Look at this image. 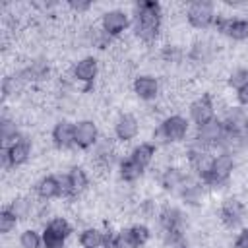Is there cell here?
Wrapping results in <instances>:
<instances>
[{
	"label": "cell",
	"instance_id": "obj_28",
	"mask_svg": "<svg viewBox=\"0 0 248 248\" xmlns=\"http://www.w3.org/2000/svg\"><path fill=\"white\" fill-rule=\"evenodd\" d=\"M27 87L29 85L23 79V76L19 74V70L14 68L12 72H8L2 78V99H4V103H10V101L16 103V99H19Z\"/></svg>",
	"mask_w": 248,
	"mask_h": 248
},
{
	"label": "cell",
	"instance_id": "obj_7",
	"mask_svg": "<svg viewBox=\"0 0 248 248\" xmlns=\"http://www.w3.org/2000/svg\"><path fill=\"white\" fill-rule=\"evenodd\" d=\"M217 6L209 0H192L184 8V21L194 31H207L213 29L217 17Z\"/></svg>",
	"mask_w": 248,
	"mask_h": 248
},
{
	"label": "cell",
	"instance_id": "obj_40",
	"mask_svg": "<svg viewBox=\"0 0 248 248\" xmlns=\"http://www.w3.org/2000/svg\"><path fill=\"white\" fill-rule=\"evenodd\" d=\"M232 248H248V225L240 227L232 238Z\"/></svg>",
	"mask_w": 248,
	"mask_h": 248
},
{
	"label": "cell",
	"instance_id": "obj_41",
	"mask_svg": "<svg viewBox=\"0 0 248 248\" xmlns=\"http://www.w3.org/2000/svg\"><path fill=\"white\" fill-rule=\"evenodd\" d=\"M234 105H238V107H244V108H248V83L244 85V87H240V89H236L234 93Z\"/></svg>",
	"mask_w": 248,
	"mask_h": 248
},
{
	"label": "cell",
	"instance_id": "obj_34",
	"mask_svg": "<svg viewBox=\"0 0 248 248\" xmlns=\"http://www.w3.org/2000/svg\"><path fill=\"white\" fill-rule=\"evenodd\" d=\"M161 248H190V240L186 231H169V232H159Z\"/></svg>",
	"mask_w": 248,
	"mask_h": 248
},
{
	"label": "cell",
	"instance_id": "obj_29",
	"mask_svg": "<svg viewBox=\"0 0 248 248\" xmlns=\"http://www.w3.org/2000/svg\"><path fill=\"white\" fill-rule=\"evenodd\" d=\"M79 248H105V227L85 225L78 231Z\"/></svg>",
	"mask_w": 248,
	"mask_h": 248
},
{
	"label": "cell",
	"instance_id": "obj_9",
	"mask_svg": "<svg viewBox=\"0 0 248 248\" xmlns=\"http://www.w3.org/2000/svg\"><path fill=\"white\" fill-rule=\"evenodd\" d=\"M219 118L223 120L225 132L240 140V143L248 151V108L238 107V105H227L223 112L219 114Z\"/></svg>",
	"mask_w": 248,
	"mask_h": 248
},
{
	"label": "cell",
	"instance_id": "obj_33",
	"mask_svg": "<svg viewBox=\"0 0 248 248\" xmlns=\"http://www.w3.org/2000/svg\"><path fill=\"white\" fill-rule=\"evenodd\" d=\"M17 248H43V232L37 227H23L17 232Z\"/></svg>",
	"mask_w": 248,
	"mask_h": 248
},
{
	"label": "cell",
	"instance_id": "obj_36",
	"mask_svg": "<svg viewBox=\"0 0 248 248\" xmlns=\"http://www.w3.org/2000/svg\"><path fill=\"white\" fill-rule=\"evenodd\" d=\"M112 248H141V246H140V242L136 240V236H134L130 225H124V227H118V229H116Z\"/></svg>",
	"mask_w": 248,
	"mask_h": 248
},
{
	"label": "cell",
	"instance_id": "obj_23",
	"mask_svg": "<svg viewBox=\"0 0 248 248\" xmlns=\"http://www.w3.org/2000/svg\"><path fill=\"white\" fill-rule=\"evenodd\" d=\"M70 180H72V186H74V194H76V202L81 200L89 190H91V184H93V172L91 169H87L85 165H79V163H74L66 169Z\"/></svg>",
	"mask_w": 248,
	"mask_h": 248
},
{
	"label": "cell",
	"instance_id": "obj_13",
	"mask_svg": "<svg viewBox=\"0 0 248 248\" xmlns=\"http://www.w3.org/2000/svg\"><path fill=\"white\" fill-rule=\"evenodd\" d=\"M132 93L138 101L145 103V105H151V103H157L161 99V93H163V83L161 79L151 74V72H140L132 78Z\"/></svg>",
	"mask_w": 248,
	"mask_h": 248
},
{
	"label": "cell",
	"instance_id": "obj_16",
	"mask_svg": "<svg viewBox=\"0 0 248 248\" xmlns=\"http://www.w3.org/2000/svg\"><path fill=\"white\" fill-rule=\"evenodd\" d=\"M99 27L108 35L112 37L114 41L120 39L130 27H132V16L128 10L124 8H108L101 14L99 17Z\"/></svg>",
	"mask_w": 248,
	"mask_h": 248
},
{
	"label": "cell",
	"instance_id": "obj_20",
	"mask_svg": "<svg viewBox=\"0 0 248 248\" xmlns=\"http://www.w3.org/2000/svg\"><path fill=\"white\" fill-rule=\"evenodd\" d=\"M203 147L211 149V151H217L221 140L225 138V126H223V120L219 116L211 118L209 122L205 124H200V126H194V134H192Z\"/></svg>",
	"mask_w": 248,
	"mask_h": 248
},
{
	"label": "cell",
	"instance_id": "obj_27",
	"mask_svg": "<svg viewBox=\"0 0 248 248\" xmlns=\"http://www.w3.org/2000/svg\"><path fill=\"white\" fill-rule=\"evenodd\" d=\"M128 155H130L138 165H141L145 170H149V169L153 167V163L157 161V157H159V147H157L151 140H141V141L132 143Z\"/></svg>",
	"mask_w": 248,
	"mask_h": 248
},
{
	"label": "cell",
	"instance_id": "obj_14",
	"mask_svg": "<svg viewBox=\"0 0 248 248\" xmlns=\"http://www.w3.org/2000/svg\"><path fill=\"white\" fill-rule=\"evenodd\" d=\"M190 174H192V172H190L182 163L170 161V163H167V165L159 170V174H157V184H159V188H161L165 194H169V196H178V192L182 190V186L188 182Z\"/></svg>",
	"mask_w": 248,
	"mask_h": 248
},
{
	"label": "cell",
	"instance_id": "obj_21",
	"mask_svg": "<svg viewBox=\"0 0 248 248\" xmlns=\"http://www.w3.org/2000/svg\"><path fill=\"white\" fill-rule=\"evenodd\" d=\"M180 200V205L186 207V209H198L205 203V200L209 198V192L207 188L203 186V182L200 178H196L194 174H190L188 182L182 186V190L178 192L176 196Z\"/></svg>",
	"mask_w": 248,
	"mask_h": 248
},
{
	"label": "cell",
	"instance_id": "obj_1",
	"mask_svg": "<svg viewBox=\"0 0 248 248\" xmlns=\"http://www.w3.org/2000/svg\"><path fill=\"white\" fill-rule=\"evenodd\" d=\"M130 16H132L134 37L141 45L151 46L161 39L163 25H165V8H163L161 2H157V0H140V2L132 4Z\"/></svg>",
	"mask_w": 248,
	"mask_h": 248
},
{
	"label": "cell",
	"instance_id": "obj_30",
	"mask_svg": "<svg viewBox=\"0 0 248 248\" xmlns=\"http://www.w3.org/2000/svg\"><path fill=\"white\" fill-rule=\"evenodd\" d=\"M157 58L161 64L174 68V66H180L186 62V48H182V45H178V43H165L159 46Z\"/></svg>",
	"mask_w": 248,
	"mask_h": 248
},
{
	"label": "cell",
	"instance_id": "obj_39",
	"mask_svg": "<svg viewBox=\"0 0 248 248\" xmlns=\"http://www.w3.org/2000/svg\"><path fill=\"white\" fill-rule=\"evenodd\" d=\"M66 8H68L74 16H83V14H87L89 10H93V2H89V0H68V2H66Z\"/></svg>",
	"mask_w": 248,
	"mask_h": 248
},
{
	"label": "cell",
	"instance_id": "obj_11",
	"mask_svg": "<svg viewBox=\"0 0 248 248\" xmlns=\"http://www.w3.org/2000/svg\"><path fill=\"white\" fill-rule=\"evenodd\" d=\"M217 112H219V103H217L215 95L209 91L198 93L188 103V108H186V116L192 122V126H200V124L209 122L211 118L219 116Z\"/></svg>",
	"mask_w": 248,
	"mask_h": 248
},
{
	"label": "cell",
	"instance_id": "obj_38",
	"mask_svg": "<svg viewBox=\"0 0 248 248\" xmlns=\"http://www.w3.org/2000/svg\"><path fill=\"white\" fill-rule=\"evenodd\" d=\"M130 229H132V232H134V236H136V240L140 242L141 248H145L153 240V229L149 227V223L134 221V223H130Z\"/></svg>",
	"mask_w": 248,
	"mask_h": 248
},
{
	"label": "cell",
	"instance_id": "obj_2",
	"mask_svg": "<svg viewBox=\"0 0 248 248\" xmlns=\"http://www.w3.org/2000/svg\"><path fill=\"white\" fill-rule=\"evenodd\" d=\"M192 136V122L182 112H167L163 114L155 126L151 128V141L161 149H170L174 145H182Z\"/></svg>",
	"mask_w": 248,
	"mask_h": 248
},
{
	"label": "cell",
	"instance_id": "obj_12",
	"mask_svg": "<svg viewBox=\"0 0 248 248\" xmlns=\"http://www.w3.org/2000/svg\"><path fill=\"white\" fill-rule=\"evenodd\" d=\"M141 134V118L132 110H120L112 120V138L120 145L136 143Z\"/></svg>",
	"mask_w": 248,
	"mask_h": 248
},
{
	"label": "cell",
	"instance_id": "obj_32",
	"mask_svg": "<svg viewBox=\"0 0 248 248\" xmlns=\"http://www.w3.org/2000/svg\"><path fill=\"white\" fill-rule=\"evenodd\" d=\"M159 200L153 198V196H145V198H140L136 200V213L140 215V221H155L157 215H159Z\"/></svg>",
	"mask_w": 248,
	"mask_h": 248
},
{
	"label": "cell",
	"instance_id": "obj_4",
	"mask_svg": "<svg viewBox=\"0 0 248 248\" xmlns=\"http://www.w3.org/2000/svg\"><path fill=\"white\" fill-rule=\"evenodd\" d=\"M118 159V141L112 136H103L99 143L91 149V172L97 176H107L112 169H116Z\"/></svg>",
	"mask_w": 248,
	"mask_h": 248
},
{
	"label": "cell",
	"instance_id": "obj_15",
	"mask_svg": "<svg viewBox=\"0 0 248 248\" xmlns=\"http://www.w3.org/2000/svg\"><path fill=\"white\" fill-rule=\"evenodd\" d=\"M219 43L209 39V37H198L194 39L188 48H186V62L190 66H196V68H203V66H209L217 54H219Z\"/></svg>",
	"mask_w": 248,
	"mask_h": 248
},
{
	"label": "cell",
	"instance_id": "obj_3",
	"mask_svg": "<svg viewBox=\"0 0 248 248\" xmlns=\"http://www.w3.org/2000/svg\"><path fill=\"white\" fill-rule=\"evenodd\" d=\"M248 219V203L236 194H225L217 205V221L227 231H238L246 225Z\"/></svg>",
	"mask_w": 248,
	"mask_h": 248
},
{
	"label": "cell",
	"instance_id": "obj_6",
	"mask_svg": "<svg viewBox=\"0 0 248 248\" xmlns=\"http://www.w3.org/2000/svg\"><path fill=\"white\" fill-rule=\"evenodd\" d=\"M41 232H43V248H66L68 240L74 234V223L66 215L56 213L41 227Z\"/></svg>",
	"mask_w": 248,
	"mask_h": 248
},
{
	"label": "cell",
	"instance_id": "obj_19",
	"mask_svg": "<svg viewBox=\"0 0 248 248\" xmlns=\"http://www.w3.org/2000/svg\"><path fill=\"white\" fill-rule=\"evenodd\" d=\"M103 138L101 128L97 124V120L83 116L76 120V149L78 151H91L99 140Z\"/></svg>",
	"mask_w": 248,
	"mask_h": 248
},
{
	"label": "cell",
	"instance_id": "obj_10",
	"mask_svg": "<svg viewBox=\"0 0 248 248\" xmlns=\"http://www.w3.org/2000/svg\"><path fill=\"white\" fill-rule=\"evenodd\" d=\"M33 157V140L23 134L10 145L2 147V167L6 170H17L25 167Z\"/></svg>",
	"mask_w": 248,
	"mask_h": 248
},
{
	"label": "cell",
	"instance_id": "obj_17",
	"mask_svg": "<svg viewBox=\"0 0 248 248\" xmlns=\"http://www.w3.org/2000/svg\"><path fill=\"white\" fill-rule=\"evenodd\" d=\"M50 143L56 151L68 153L76 149V120L58 118L50 128Z\"/></svg>",
	"mask_w": 248,
	"mask_h": 248
},
{
	"label": "cell",
	"instance_id": "obj_18",
	"mask_svg": "<svg viewBox=\"0 0 248 248\" xmlns=\"http://www.w3.org/2000/svg\"><path fill=\"white\" fill-rule=\"evenodd\" d=\"M186 211L182 205L176 203H163L159 209V215L155 219L157 232H169V231H186Z\"/></svg>",
	"mask_w": 248,
	"mask_h": 248
},
{
	"label": "cell",
	"instance_id": "obj_8",
	"mask_svg": "<svg viewBox=\"0 0 248 248\" xmlns=\"http://www.w3.org/2000/svg\"><path fill=\"white\" fill-rule=\"evenodd\" d=\"M213 31L231 43H246L248 41V17L234 16V14H217Z\"/></svg>",
	"mask_w": 248,
	"mask_h": 248
},
{
	"label": "cell",
	"instance_id": "obj_37",
	"mask_svg": "<svg viewBox=\"0 0 248 248\" xmlns=\"http://www.w3.org/2000/svg\"><path fill=\"white\" fill-rule=\"evenodd\" d=\"M17 225H19V219L14 215V211H12L8 205H4V207L0 209V234H2V236L12 234V232L17 229Z\"/></svg>",
	"mask_w": 248,
	"mask_h": 248
},
{
	"label": "cell",
	"instance_id": "obj_24",
	"mask_svg": "<svg viewBox=\"0 0 248 248\" xmlns=\"http://www.w3.org/2000/svg\"><path fill=\"white\" fill-rule=\"evenodd\" d=\"M6 205L14 211V215L19 219V223H23V221L35 219V213H37V207H39V200L35 196L19 192V194L12 196V200Z\"/></svg>",
	"mask_w": 248,
	"mask_h": 248
},
{
	"label": "cell",
	"instance_id": "obj_25",
	"mask_svg": "<svg viewBox=\"0 0 248 248\" xmlns=\"http://www.w3.org/2000/svg\"><path fill=\"white\" fill-rule=\"evenodd\" d=\"M116 176H118V182L122 184H130V186H136L143 176H145V169L141 165H138L130 155H124L118 159L116 163Z\"/></svg>",
	"mask_w": 248,
	"mask_h": 248
},
{
	"label": "cell",
	"instance_id": "obj_26",
	"mask_svg": "<svg viewBox=\"0 0 248 248\" xmlns=\"http://www.w3.org/2000/svg\"><path fill=\"white\" fill-rule=\"evenodd\" d=\"M19 74L23 76V79L27 81V85H35V83H41L45 79H48L50 76V64L46 58L43 56H37V58H31L25 66L17 68Z\"/></svg>",
	"mask_w": 248,
	"mask_h": 248
},
{
	"label": "cell",
	"instance_id": "obj_31",
	"mask_svg": "<svg viewBox=\"0 0 248 248\" xmlns=\"http://www.w3.org/2000/svg\"><path fill=\"white\" fill-rule=\"evenodd\" d=\"M25 132L21 130L19 122L16 120V116L4 112L2 118H0V141H2V147L10 145L12 141H16L17 138H21Z\"/></svg>",
	"mask_w": 248,
	"mask_h": 248
},
{
	"label": "cell",
	"instance_id": "obj_35",
	"mask_svg": "<svg viewBox=\"0 0 248 248\" xmlns=\"http://www.w3.org/2000/svg\"><path fill=\"white\" fill-rule=\"evenodd\" d=\"M246 83H248V66H246V64L234 66V68L227 74V78H225V85H227V89H231L232 93H234L236 89L244 87Z\"/></svg>",
	"mask_w": 248,
	"mask_h": 248
},
{
	"label": "cell",
	"instance_id": "obj_5",
	"mask_svg": "<svg viewBox=\"0 0 248 248\" xmlns=\"http://www.w3.org/2000/svg\"><path fill=\"white\" fill-rule=\"evenodd\" d=\"M101 74V62L93 54H83L70 66V79L78 85L79 93H89L95 89V81Z\"/></svg>",
	"mask_w": 248,
	"mask_h": 248
},
{
	"label": "cell",
	"instance_id": "obj_22",
	"mask_svg": "<svg viewBox=\"0 0 248 248\" xmlns=\"http://www.w3.org/2000/svg\"><path fill=\"white\" fill-rule=\"evenodd\" d=\"M33 196L43 203H52L54 200H60V182L58 172H43L33 182Z\"/></svg>",
	"mask_w": 248,
	"mask_h": 248
}]
</instances>
